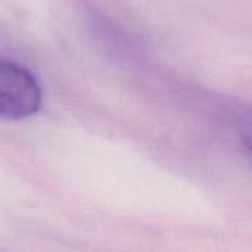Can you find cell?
<instances>
[{"mask_svg":"<svg viewBox=\"0 0 252 252\" xmlns=\"http://www.w3.org/2000/svg\"><path fill=\"white\" fill-rule=\"evenodd\" d=\"M241 139L244 145L252 152V117L247 118L245 123L242 124V131H241Z\"/></svg>","mask_w":252,"mask_h":252,"instance_id":"cell-2","label":"cell"},{"mask_svg":"<svg viewBox=\"0 0 252 252\" xmlns=\"http://www.w3.org/2000/svg\"><path fill=\"white\" fill-rule=\"evenodd\" d=\"M41 106L40 84L25 66L0 58V120L32 117Z\"/></svg>","mask_w":252,"mask_h":252,"instance_id":"cell-1","label":"cell"}]
</instances>
